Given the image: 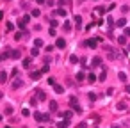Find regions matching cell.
<instances>
[{
  "label": "cell",
  "mask_w": 130,
  "mask_h": 128,
  "mask_svg": "<svg viewBox=\"0 0 130 128\" xmlns=\"http://www.w3.org/2000/svg\"><path fill=\"white\" fill-rule=\"evenodd\" d=\"M55 46H57V48H64V46H66V41L62 39V37H59V39L55 41Z\"/></svg>",
  "instance_id": "1"
},
{
  "label": "cell",
  "mask_w": 130,
  "mask_h": 128,
  "mask_svg": "<svg viewBox=\"0 0 130 128\" xmlns=\"http://www.w3.org/2000/svg\"><path fill=\"white\" fill-rule=\"evenodd\" d=\"M96 43H98L96 39H87V41H85V44H87L89 48H96Z\"/></svg>",
  "instance_id": "2"
},
{
  "label": "cell",
  "mask_w": 130,
  "mask_h": 128,
  "mask_svg": "<svg viewBox=\"0 0 130 128\" xmlns=\"http://www.w3.org/2000/svg\"><path fill=\"white\" fill-rule=\"evenodd\" d=\"M68 126H69V121H68V119L61 121V123H57V128H68Z\"/></svg>",
  "instance_id": "3"
},
{
  "label": "cell",
  "mask_w": 130,
  "mask_h": 128,
  "mask_svg": "<svg viewBox=\"0 0 130 128\" xmlns=\"http://www.w3.org/2000/svg\"><path fill=\"white\" fill-rule=\"evenodd\" d=\"M11 57H12V59H20V57H21V52H20V50H12V52H11Z\"/></svg>",
  "instance_id": "4"
},
{
  "label": "cell",
  "mask_w": 130,
  "mask_h": 128,
  "mask_svg": "<svg viewBox=\"0 0 130 128\" xmlns=\"http://www.w3.org/2000/svg\"><path fill=\"white\" fill-rule=\"evenodd\" d=\"M30 78H32V80H39L41 78V73L39 71H32V73H30Z\"/></svg>",
  "instance_id": "5"
},
{
  "label": "cell",
  "mask_w": 130,
  "mask_h": 128,
  "mask_svg": "<svg viewBox=\"0 0 130 128\" xmlns=\"http://www.w3.org/2000/svg\"><path fill=\"white\" fill-rule=\"evenodd\" d=\"M36 98H37V100H45V98H46V92L45 91H37Z\"/></svg>",
  "instance_id": "6"
},
{
  "label": "cell",
  "mask_w": 130,
  "mask_h": 128,
  "mask_svg": "<svg viewBox=\"0 0 130 128\" xmlns=\"http://www.w3.org/2000/svg\"><path fill=\"white\" fill-rule=\"evenodd\" d=\"M21 85H23L21 80H14V82H12V89H18V87H21Z\"/></svg>",
  "instance_id": "7"
},
{
  "label": "cell",
  "mask_w": 130,
  "mask_h": 128,
  "mask_svg": "<svg viewBox=\"0 0 130 128\" xmlns=\"http://www.w3.org/2000/svg\"><path fill=\"white\" fill-rule=\"evenodd\" d=\"M30 66H32V60H30V59H23V68H30Z\"/></svg>",
  "instance_id": "8"
},
{
  "label": "cell",
  "mask_w": 130,
  "mask_h": 128,
  "mask_svg": "<svg viewBox=\"0 0 130 128\" xmlns=\"http://www.w3.org/2000/svg\"><path fill=\"white\" fill-rule=\"evenodd\" d=\"M125 23H126V20H125V18H119V20L116 21V25H118V27H125Z\"/></svg>",
  "instance_id": "9"
},
{
  "label": "cell",
  "mask_w": 130,
  "mask_h": 128,
  "mask_svg": "<svg viewBox=\"0 0 130 128\" xmlns=\"http://www.w3.org/2000/svg\"><path fill=\"white\" fill-rule=\"evenodd\" d=\"M75 78H77L78 82H82V80L85 78V75H84V73H82V71H78V73H77V76H75Z\"/></svg>",
  "instance_id": "10"
},
{
  "label": "cell",
  "mask_w": 130,
  "mask_h": 128,
  "mask_svg": "<svg viewBox=\"0 0 130 128\" xmlns=\"http://www.w3.org/2000/svg\"><path fill=\"white\" fill-rule=\"evenodd\" d=\"M118 78L121 80V82H126V75H125L123 71H119V73H118Z\"/></svg>",
  "instance_id": "11"
},
{
  "label": "cell",
  "mask_w": 130,
  "mask_h": 128,
  "mask_svg": "<svg viewBox=\"0 0 130 128\" xmlns=\"http://www.w3.org/2000/svg\"><path fill=\"white\" fill-rule=\"evenodd\" d=\"M94 80H96V76H94L93 73H89V75H87V82H89V84H93Z\"/></svg>",
  "instance_id": "12"
},
{
  "label": "cell",
  "mask_w": 130,
  "mask_h": 128,
  "mask_svg": "<svg viewBox=\"0 0 130 128\" xmlns=\"http://www.w3.org/2000/svg\"><path fill=\"white\" fill-rule=\"evenodd\" d=\"M118 43H119V44H125V43H126V36H119V37H118Z\"/></svg>",
  "instance_id": "13"
},
{
  "label": "cell",
  "mask_w": 130,
  "mask_h": 128,
  "mask_svg": "<svg viewBox=\"0 0 130 128\" xmlns=\"http://www.w3.org/2000/svg\"><path fill=\"white\" fill-rule=\"evenodd\" d=\"M34 119H37V121H43V114H41V112H36V114H34Z\"/></svg>",
  "instance_id": "14"
},
{
  "label": "cell",
  "mask_w": 130,
  "mask_h": 128,
  "mask_svg": "<svg viewBox=\"0 0 130 128\" xmlns=\"http://www.w3.org/2000/svg\"><path fill=\"white\" fill-rule=\"evenodd\" d=\"M100 62H102L100 57H94V59H93V66H100Z\"/></svg>",
  "instance_id": "15"
},
{
  "label": "cell",
  "mask_w": 130,
  "mask_h": 128,
  "mask_svg": "<svg viewBox=\"0 0 130 128\" xmlns=\"http://www.w3.org/2000/svg\"><path fill=\"white\" fill-rule=\"evenodd\" d=\"M50 110H52V112L57 110V103H55V101H50Z\"/></svg>",
  "instance_id": "16"
},
{
  "label": "cell",
  "mask_w": 130,
  "mask_h": 128,
  "mask_svg": "<svg viewBox=\"0 0 130 128\" xmlns=\"http://www.w3.org/2000/svg\"><path fill=\"white\" fill-rule=\"evenodd\" d=\"M0 80H2V82H5V80H7V73H5V71L0 73Z\"/></svg>",
  "instance_id": "17"
},
{
  "label": "cell",
  "mask_w": 130,
  "mask_h": 128,
  "mask_svg": "<svg viewBox=\"0 0 130 128\" xmlns=\"http://www.w3.org/2000/svg\"><path fill=\"white\" fill-rule=\"evenodd\" d=\"M53 87H55V92H59V94L64 91V87H62V85H53Z\"/></svg>",
  "instance_id": "18"
},
{
  "label": "cell",
  "mask_w": 130,
  "mask_h": 128,
  "mask_svg": "<svg viewBox=\"0 0 130 128\" xmlns=\"http://www.w3.org/2000/svg\"><path fill=\"white\" fill-rule=\"evenodd\" d=\"M69 62H71V64L78 62V57H77V55H71V57H69Z\"/></svg>",
  "instance_id": "19"
},
{
  "label": "cell",
  "mask_w": 130,
  "mask_h": 128,
  "mask_svg": "<svg viewBox=\"0 0 130 128\" xmlns=\"http://www.w3.org/2000/svg\"><path fill=\"white\" fill-rule=\"evenodd\" d=\"M34 44H36V48L43 46V39H36V41H34Z\"/></svg>",
  "instance_id": "20"
},
{
  "label": "cell",
  "mask_w": 130,
  "mask_h": 128,
  "mask_svg": "<svg viewBox=\"0 0 130 128\" xmlns=\"http://www.w3.org/2000/svg\"><path fill=\"white\" fill-rule=\"evenodd\" d=\"M7 57H11V52H4L0 55V59H7Z\"/></svg>",
  "instance_id": "21"
},
{
  "label": "cell",
  "mask_w": 130,
  "mask_h": 128,
  "mask_svg": "<svg viewBox=\"0 0 130 128\" xmlns=\"http://www.w3.org/2000/svg\"><path fill=\"white\" fill-rule=\"evenodd\" d=\"M57 14H59V16H66V11H64V9H57Z\"/></svg>",
  "instance_id": "22"
},
{
  "label": "cell",
  "mask_w": 130,
  "mask_h": 128,
  "mask_svg": "<svg viewBox=\"0 0 130 128\" xmlns=\"http://www.w3.org/2000/svg\"><path fill=\"white\" fill-rule=\"evenodd\" d=\"M75 23L80 27V23H82V18H80V16H75Z\"/></svg>",
  "instance_id": "23"
},
{
  "label": "cell",
  "mask_w": 130,
  "mask_h": 128,
  "mask_svg": "<svg viewBox=\"0 0 130 128\" xmlns=\"http://www.w3.org/2000/svg\"><path fill=\"white\" fill-rule=\"evenodd\" d=\"M28 114H30V110H28V108H23V110H21V116H25V117H27Z\"/></svg>",
  "instance_id": "24"
},
{
  "label": "cell",
  "mask_w": 130,
  "mask_h": 128,
  "mask_svg": "<svg viewBox=\"0 0 130 128\" xmlns=\"http://www.w3.org/2000/svg\"><path fill=\"white\" fill-rule=\"evenodd\" d=\"M89 100H91V101L96 100V94H94V92H89Z\"/></svg>",
  "instance_id": "25"
},
{
  "label": "cell",
  "mask_w": 130,
  "mask_h": 128,
  "mask_svg": "<svg viewBox=\"0 0 130 128\" xmlns=\"http://www.w3.org/2000/svg\"><path fill=\"white\" fill-rule=\"evenodd\" d=\"M30 53H32V57H36L39 52H37V48H32V50H30Z\"/></svg>",
  "instance_id": "26"
},
{
  "label": "cell",
  "mask_w": 130,
  "mask_h": 128,
  "mask_svg": "<svg viewBox=\"0 0 130 128\" xmlns=\"http://www.w3.org/2000/svg\"><path fill=\"white\" fill-rule=\"evenodd\" d=\"M125 108H126L125 103H119V105H118V110H125Z\"/></svg>",
  "instance_id": "27"
},
{
  "label": "cell",
  "mask_w": 130,
  "mask_h": 128,
  "mask_svg": "<svg viewBox=\"0 0 130 128\" xmlns=\"http://www.w3.org/2000/svg\"><path fill=\"white\" fill-rule=\"evenodd\" d=\"M39 14H41L39 9H34V11H32V16H39Z\"/></svg>",
  "instance_id": "28"
},
{
  "label": "cell",
  "mask_w": 130,
  "mask_h": 128,
  "mask_svg": "<svg viewBox=\"0 0 130 128\" xmlns=\"http://www.w3.org/2000/svg\"><path fill=\"white\" fill-rule=\"evenodd\" d=\"M37 103V98H30V105H36Z\"/></svg>",
  "instance_id": "29"
},
{
  "label": "cell",
  "mask_w": 130,
  "mask_h": 128,
  "mask_svg": "<svg viewBox=\"0 0 130 128\" xmlns=\"http://www.w3.org/2000/svg\"><path fill=\"white\" fill-rule=\"evenodd\" d=\"M125 36H130V28H125Z\"/></svg>",
  "instance_id": "30"
},
{
  "label": "cell",
  "mask_w": 130,
  "mask_h": 128,
  "mask_svg": "<svg viewBox=\"0 0 130 128\" xmlns=\"http://www.w3.org/2000/svg\"><path fill=\"white\" fill-rule=\"evenodd\" d=\"M126 92H128V94H130V85H126Z\"/></svg>",
  "instance_id": "31"
},
{
  "label": "cell",
  "mask_w": 130,
  "mask_h": 128,
  "mask_svg": "<svg viewBox=\"0 0 130 128\" xmlns=\"http://www.w3.org/2000/svg\"><path fill=\"white\" fill-rule=\"evenodd\" d=\"M0 98H2V92H0Z\"/></svg>",
  "instance_id": "32"
}]
</instances>
